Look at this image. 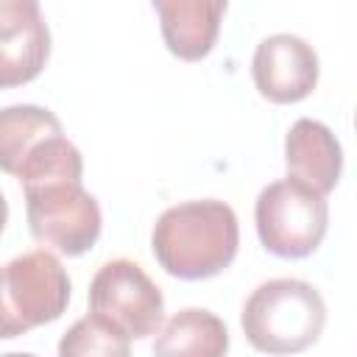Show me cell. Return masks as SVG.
<instances>
[{
	"instance_id": "cell-13",
	"label": "cell",
	"mask_w": 357,
	"mask_h": 357,
	"mask_svg": "<svg viewBox=\"0 0 357 357\" xmlns=\"http://www.w3.org/2000/svg\"><path fill=\"white\" fill-rule=\"evenodd\" d=\"M59 357H131V337L89 312L61 335Z\"/></svg>"
},
{
	"instance_id": "cell-1",
	"label": "cell",
	"mask_w": 357,
	"mask_h": 357,
	"mask_svg": "<svg viewBox=\"0 0 357 357\" xmlns=\"http://www.w3.org/2000/svg\"><path fill=\"white\" fill-rule=\"evenodd\" d=\"M81 176V151L64 134L39 142L17 170L33 240L67 257L86 254L103 223L98 198L84 190Z\"/></svg>"
},
{
	"instance_id": "cell-10",
	"label": "cell",
	"mask_w": 357,
	"mask_h": 357,
	"mask_svg": "<svg viewBox=\"0 0 357 357\" xmlns=\"http://www.w3.org/2000/svg\"><path fill=\"white\" fill-rule=\"evenodd\" d=\"M165 45L184 61L204 59L218 39L226 0H153Z\"/></svg>"
},
{
	"instance_id": "cell-14",
	"label": "cell",
	"mask_w": 357,
	"mask_h": 357,
	"mask_svg": "<svg viewBox=\"0 0 357 357\" xmlns=\"http://www.w3.org/2000/svg\"><path fill=\"white\" fill-rule=\"evenodd\" d=\"M6 220H8V204H6V195L0 192V234L6 229Z\"/></svg>"
},
{
	"instance_id": "cell-6",
	"label": "cell",
	"mask_w": 357,
	"mask_h": 357,
	"mask_svg": "<svg viewBox=\"0 0 357 357\" xmlns=\"http://www.w3.org/2000/svg\"><path fill=\"white\" fill-rule=\"evenodd\" d=\"M89 310L126 337H148L162 329L165 296L134 259H109L89 282Z\"/></svg>"
},
{
	"instance_id": "cell-7",
	"label": "cell",
	"mask_w": 357,
	"mask_h": 357,
	"mask_svg": "<svg viewBox=\"0 0 357 357\" xmlns=\"http://www.w3.org/2000/svg\"><path fill=\"white\" fill-rule=\"evenodd\" d=\"M251 75L271 103H296L318 84V53L296 33H271L254 50Z\"/></svg>"
},
{
	"instance_id": "cell-8",
	"label": "cell",
	"mask_w": 357,
	"mask_h": 357,
	"mask_svg": "<svg viewBox=\"0 0 357 357\" xmlns=\"http://www.w3.org/2000/svg\"><path fill=\"white\" fill-rule=\"evenodd\" d=\"M50 56V28L36 0H0V89L33 81Z\"/></svg>"
},
{
	"instance_id": "cell-12",
	"label": "cell",
	"mask_w": 357,
	"mask_h": 357,
	"mask_svg": "<svg viewBox=\"0 0 357 357\" xmlns=\"http://www.w3.org/2000/svg\"><path fill=\"white\" fill-rule=\"evenodd\" d=\"M59 134L64 131L59 117L50 109H42L33 103H17V106L0 109V170L17 176L28 153L39 142Z\"/></svg>"
},
{
	"instance_id": "cell-9",
	"label": "cell",
	"mask_w": 357,
	"mask_h": 357,
	"mask_svg": "<svg viewBox=\"0 0 357 357\" xmlns=\"http://www.w3.org/2000/svg\"><path fill=\"white\" fill-rule=\"evenodd\" d=\"M284 162L287 176L326 195L340 181L343 151L329 126L312 117H298L284 137Z\"/></svg>"
},
{
	"instance_id": "cell-5",
	"label": "cell",
	"mask_w": 357,
	"mask_h": 357,
	"mask_svg": "<svg viewBox=\"0 0 357 357\" xmlns=\"http://www.w3.org/2000/svg\"><path fill=\"white\" fill-rule=\"evenodd\" d=\"M257 234L262 245L282 259L310 257L329 226L326 195L287 176L268 184L254 204Z\"/></svg>"
},
{
	"instance_id": "cell-3",
	"label": "cell",
	"mask_w": 357,
	"mask_h": 357,
	"mask_svg": "<svg viewBox=\"0 0 357 357\" xmlns=\"http://www.w3.org/2000/svg\"><path fill=\"white\" fill-rule=\"evenodd\" d=\"M240 324L257 351L296 354L321 337L326 304L304 279H268L245 298Z\"/></svg>"
},
{
	"instance_id": "cell-11",
	"label": "cell",
	"mask_w": 357,
	"mask_h": 357,
	"mask_svg": "<svg viewBox=\"0 0 357 357\" xmlns=\"http://www.w3.org/2000/svg\"><path fill=\"white\" fill-rule=\"evenodd\" d=\"M226 324L201 307L178 310L153 340V357H226Z\"/></svg>"
},
{
	"instance_id": "cell-4",
	"label": "cell",
	"mask_w": 357,
	"mask_h": 357,
	"mask_svg": "<svg viewBox=\"0 0 357 357\" xmlns=\"http://www.w3.org/2000/svg\"><path fill=\"white\" fill-rule=\"evenodd\" d=\"M70 301V276L56 254L33 248L0 268V340L61 318Z\"/></svg>"
},
{
	"instance_id": "cell-15",
	"label": "cell",
	"mask_w": 357,
	"mask_h": 357,
	"mask_svg": "<svg viewBox=\"0 0 357 357\" xmlns=\"http://www.w3.org/2000/svg\"><path fill=\"white\" fill-rule=\"evenodd\" d=\"M0 357H36V354H28V351H8V354H0Z\"/></svg>"
},
{
	"instance_id": "cell-2",
	"label": "cell",
	"mask_w": 357,
	"mask_h": 357,
	"mask_svg": "<svg viewBox=\"0 0 357 357\" xmlns=\"http://www.w3.org/2000/svg\"><path fill=\"white\" fill-rule=\"evenodd\" d=\"M240 245L234 209L218 198L184 201L159 215L151 231L156 262L178 279L195 282L218 276L231 265Z\"/></svg>"
}]
</instances>
